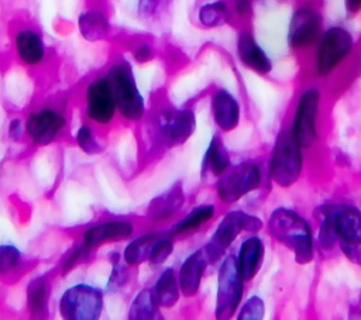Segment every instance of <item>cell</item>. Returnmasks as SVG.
<instances>
[{
	"mask_svg": "<svg viewBox=\"0 0 361 320\" xmlns=\"http://www.w3.org/2000/svg\"><path fill=\"white\" fill-rule=\"evenodd\" d=\"M104 293L90 283H73L61 293L58 313L65 320H97L104 310Z\"/></svg>",
	"mask_w": 361,
	"mask_h": 320,
	"instance_id": "52a82bcc",
	"label": "cell"
},
{
	"mask_svg": "<svg viewBox=\"0 0 361 320\" xmlns=\"http://www.w3.org/2000/svg\"><path fill=\"white\" fill-rule=\"evenodd\" d=\"M11 47L17 61L28 68H41L48 59V45L44 34L34 25L24 24L11 34Z\"/></svg>",
	"mask_w": 361,
	"mask_h": 320,
	"instance_id": "5bb4252c",
	"label": "cell"
},
{
	"mask_svg": "<svg viewBox=\"0 0 361 320\" xmlns=\"http://www.w3.org/2000/svg\"><path fill=\"white\" fill-rule=\"evenodd\" d=\"M233 16L231 3L227 0H207L197 7L196 18L203 28H219L230 23Z\"/></svg>",
	"mask_w": 361,
	"mask_h": 320,
	"instance_id": "83f0119b",
	"label": "cell"
},
{
	"mask_svg": "<svg viewBox=\"0 0 361 320\" xmlns=\"http://www.w3.org/2000/svg\"><path fill=\"white\" fill-rule=\"evenodd\" d=\"M255 0H230L233 11L238 16V17H247L251 10H252V4Z\"/></svg>",
	"mask_w": 361,
	"mask_h": 320,
	"instance_id": "f35d334b",
	"label": "cell"
},
{
	"mask_svg": "<svg viewBox=\"0 0 361 320\" xmlns=\"http://www.w3.org/2000/svg\"><path fill=\"white\" fill-rule=\"evenodd\" d=\"M320 217L317 244L323 250L361 244V210L350 203H326L317 209Z\"/></svg>",
	"mask_w": 361,
	"mask_h": 320,
	"instance_id": "6da1fadb",
	"label": "cell"
},
{
	"mask_svg": "<svg viewBox=\"0 0 361 320\" xmlns=\"http://www.w3.org/2000/svg\"><path fill=\"white\" fill-rule=\"evenodd\" d=\"M154 296L161 309H172L182 296L178 273L173 266H165L157 276L152 286Z\"/></svg>",
	"mask_w": 361,
	"mask_h": 320,
	"instance_id": "4316f807",
	"label": "cell"
},
{
	"mask_svg": "<svg viewBox=\"0 0 361 320\" xmlns=\"http://www.w3.org/2000/svg\"><path fill=\"white\" fill-rule=\"evenodd\" d=\"M93 250L87 248L82 241H78L75 245H72L61 258L58 269L61 275H66L71 271H73L78 265L86 262L90 255H92Z\"/></svg>",
	"mask_w": 361,
	"mask_h": 320,
	"instance_id": "836d02e7",
	"label": "cell"
},
{
	"mask_svg": "<svg viewBox=\"0 0 361 320\" xmlns=\"http://www.w3.org/2000/svg\"><path fill=\"white\" fill-rule=\"evenodd\" d=\"M320 111V90L317 86L305 87L296 103L295 116L290 130L303 148L313 147L319 140V120Z\"/></svg>",
	"mask_w": 361,
	"mask_h": 320,
	"instance_id": "4fadbf2b",
	"label": "cell"
},
{
	"mask_svg": "<svg viewBox=\"0 0 361 320\" xmlns=\"http://www.w3.org/2000/svg\"><path fill=\"white\" fill-rule=\"evenodd\" d=\"M110 264H111V271L107 278V283L104 288V292L107 295H116L121 292L126 285L130 282V272H128V265L123 261L121 252L113 251L110 252Z\"/></svg>",
	"mask_w": 361,
	"mask_h": 320,
	"instance_id": "4dcf8cb0",
	"label": "cell"
},
{
	"mask_svg": "<svg viewBox=\"0 0 361 320\" xmlns=\"http://www.w3.org/2000/svg\"><path fill=\"white\" fill-rule=\"evenodd\" d=\"M262 166L255 161H241L231 165L217 178L214 190L223 204H234L259 189L262 185Z\"/></svg>",
	"mask_w": 361,
	"mask_h": 320,
	"instance_id": "ba28073f",
	"label": "cell"
},
{
	"mask_svg": "<svg viewBox=\"0 0 361 320\" xmlns=\"http://www.w3.org/2000/svg\"><path fill=\"white\" fill-rule=\"evenodd\" d=\"M303 169V147L290 128L282 130L274 144L268 161L269 179L279 187L295 185Z\"/></svg>",
	"mask_w": 361,
	"mask_h": 320,
	"instance_id": "5b68a950",
	"label": "cell"
},
{
	"mask_svg": "<svg viewBox=\"0 0 361 320\" xmlns=\"http://www.w3.org/2000/svg\"><path fill=\"white\" fill-rule=\"evenodd\" d=\"M265 258V244L261 237L251 234L245 237L237 251L235 261L238 271L245 282H251L259 272Z\"/></svg>",
	"mask_w": 361,
	"mask_h": 320,
	"instance_id": "7402d4cb",
	"label": "cell"
},
{
	"mask_svg": "<svg viewBox=\"0 0 361 320\" xmlns=\"http://www.w3.org/2000/svg\"><path fill=\"white\" fill-rule=\"evenodd\" d=\"M235 52L238 61L247 69L258 75H268L274 68L272 59L248 30H241L238 32L235 41Z\"/></svg>",
	"mask_w": 361,
	"mask_h": 320,
	"instance_id": "ffe728a7",
	"label": "cell"
},
{
	"mask_svg": "<svg viewBox=\"0 0 361 320\" xmlns=\"http://www.w3.org/2000/svg\"><path fill=\"white\" fill-rule=\"evenodd\" d=\"M175 240L176 238L173 235H171L169 231H162L152 245V250L149 252V258H148L147 264L151 268L162 266L164 264H166V261L175 252Z\"/></svg>",
	"mask_w": 361,
	"mask_h": 320,
	"instance_id": "d6a6232c",
	"label": "cell"
},
{
	"mask_svg": "<svg viewBox=\"0 0 361 320\" xmlns=\"http://www.w3.org/2000/svg\"><path fill=\"white\" fill-rule=\"evenodd\" d=\"M161 3L162 0H137V11L144 18L154 17Z\"/></svg>",
	"mask_w": 361,
	"mask_h": 320,
	"instance_id": "74e56055",
	"label": "cell"
},
{
	"mask_svg": "<svg viewBox=\"0 0 361 320\" xmlns=\"http://www.w3.org/2000/svg\"><path fill=\"white\" fill-rule=\"evenodd\" d=\"M104 73L113 89L118 117L127 123H140L147 114V101L138 87L131 61L118 55Z\"/></svg>",
	"mask_w": 361,
	"mask_h": 320,
	"instance_id": "3957f363",
	"label": "cell"
},
{
	"mask_svg": "<svg viewBox=\"0 0 361 320\" xmlns=\"http://www.w3.org/2000/svg\"><path fill=\"white\" fill-rule=\"evenodd\" d=\"M78 30L82 38L89 42L106 39L111 30L106 10L102 7H89L80 11L78 17Z\"/></svg>",
	"mask_w": 361,
	"mask_h": 320,
	"instance_id": "cb8c5ba5",
	"label": "cell"
},
{
	"mask_svg": "<svg viewBox=\"0 0 361 320\" xmlns=\"http://www.w3.org/2000/svg\"><path fill=\"white\" fill-rule=\"evenodd\" d=\"M209 265L212 264L203 247L196 248L195 251H192L183 258L179 268L176 269L178 281H179V286L183 297L192 299L197 296Z\"/></svg>",
	"mask_w": 361,
	"mask_h": 320,
	"instance_id": "ac0fdd59",
	"label": "cell"
},
{
	"mask_svg": "<svg viewBox=\"0 0 361 320\" xmlns=\"http://www.w3.org/2000/svg\"><path fill=\"white\" fill-rule=\"evenodd\" d=\"M186 203L185 189L180 180L172 183L168 189L152 197L145 209L147 219L154 224L172 221Z\"/></svg>",
	"mask_w": 361,
	"mask_h": 320,
	"instance_id": "e0dca14e",
	"label": "cell"
},
{
	"mask_svg": "<svg viewBox=\"0 0 361 320\" xmlns=\"http://www.w3.org/2000/svg\"><path fill=\"white\" fill-rule=\"evenodd\" d=\"M25 265L24 255L13 244H0V281L16 279Z\"/></svg>",
	"mask_w": 361,
	"mask_h": 320,
	"instance_id": "f546056e",
	"label": "cell"
},
{
	"mask_svg": "<svg viewBox=\"0 0 361 320\" xmlns=\"http://www.w3.org/2000/svg\"><path fill=\"white\" fill-rule=\"evenodd\" d=\"M155 47L148 39H138L130 47V56L138 65L151 62L155 58Z\"/></svg>",
	"mask_w": 361,
	"mask_h": 320,
	"instance_id": "d590c367",
	"label": "cell"
},
{
	"mask_svg": "<svg viewBox=\"0 0 361 320\" xmlns=\"http://www.w3.org/2000/svg\"><path fill=\"white\" fill-rule=\"evenodd\" d=\"M7 137L13 142L23 141L25 135V121L21 117H13L7 124Z\"/></svg>",
	"mask_w": 361,
	"mask_h": 320,
	"instance_id": "8d00e7d4",
	"label": "cell"
},
{
	"mask_svg": "<svg viewBox=\"0 0 361 320\" xmlns=\"http://www.w3.org/2000/svg\"><path fill=\"white\" fill-rule=\"evenodd\" d=\"M323 32V18L317 8L298 7L289 20L288 44L293 49H305L317 42Z\"/></svg>",
	"mask_w": 361,
	"mask_h": 320,
	"instance_id": "2e32d148",
	"label": "cell"
},
{
	"mask_svg": "<svg viewBox=\"0 0 361 320\" xmlns=\"http://www.w3.org/2000/svg\"><path fill=\"white\" fill-rule=\"evenodd\" d=\"M161 233H162V230L152 228V230H147L135 237H131L121 251L123 261L130 268H137V266L145 264L149 258L152 245Z\"/></svg>",
	"mask_w": 361,
	"mask_h": 320,
	"instance_id": "484cf974",
	"label": "cell"
},
{
	"mask_svg": "<svg viewBox=\"0 0 361 320\" xmlns=\"http://www.w3.org/2000/svg\"><path fill=\"white\" fill-rule=\"evenodd\" d=\"M127 317L130 320H155L162 319L161 306L158 304L152 288H142L140 289L135 296L133 297L128 310Z\"/></svg>",
	"mask_w": 361,
	"mask_h": 320,
	"instance_id": "f1b7e54d",
	"label": "cell"
},
{
	"mask_svg": "<svg viewBox=\"0 0 361 320\" xmlns=\"http://www.w3.org/2000/svg\"><path fill=\"white\" fill-rule=\"evenodd\" d=\"M269 234L292 251L296 262L309 264L314 257V237L310 223L289 207H276L268 219Z\"/></svg>",
	"mask_w": 361,
	"mask_h": 320,
	"instance_id": "7a4b0ae2",
	"label": "cell"
},
{
	"mask_svg": "<svg viewBox=\"0 0 361 320\" xmlns=\"http://www.w3.org/2000/svg\"><path fill=\"white\" fill-rule=\"evenodd\" d=\"M216 206L213 203H202L192 207L180 219L173 221L168 228L169 234L175 238H182L199 231L202 227L209 224L216 216Z\"/></svg>",
	"mask_w": 361,
	"mask_h": 320,
	"instance_id": "603a6c76",
	"label": "cell"
},
{
	"mask_svg": "<svg viewBox=\"0 0 361 320\" xmlns=\"http://www.w3.org/2000/svg\"><path fill=\"white\" fill-rule=\"evenodd\" d=\"M83 114L90 124L99 128L110 127L118 116L113 89L106 73L93 76L85 85Z\"/></svg>",
	"mask_w": 361,
	"mask_h": 320,
	"instance_id": "8fae6325",
	"label": "cell"
},
{
	"mask_svg": "<svg viewBox=\"0 0 361 320\" xmlns=\"http://www.w3.org/2000/svg\"><path fill=\"white\" fill-rule=\"evenodd\" d=\"M210 114L219 131L231 133L240 124V101L230 90L217 87L210 96Z\"/></svg>",
	"mask_w": 361,
	"mask_h": 320,
	"instance_id": "d6986e66",
	"label": "cell"
},
{
	"mask_svg": "<svg viewBox=\"0 0 361 320\" xmlns=\"http://www.w3.org/2000/svg\"><path fill=\"white\" fill-rule=\"evenodd\" d=\"M25 135L35 147H48L68 128L69 118L61 104L47 103L31 110L25 117Z\"/></svg>",
	"mask_w": 361,
	"mask_h": 320,
	"instance_id": "30bf717a",
	"label": "cell"
},
{
	"mask_svg": "<svg viewBox=\"0 0 361 320\" xmlns=\"http://www.w3.org/2000/svg\"><path fill=\"white\" fill-rule=\"evenodd\" d=\"M231 165L233 164H231L230 154H228L221 137L214 134L210 138V141L204 149V154H203V158L200 162V176L203 179L209 175L219 178Z\"/></svg>",
	"mask_w": 361,
	"mask_h": 320,
	"instance_id": "d4e9b609",
	"label": "cell"
},
{
	"mask_svg": "<svg viewBox=\"0 0 361 320\" xmlns=\"http://www.w3.org/2000/svg\"><path fill=\"white\" fill-rule=\"evenodd\" d=\"M244 283L235 255L227 254L221 258L217 269V285L214 299V317L228 320L235 316L244 296Z\"/></svg>",
	"mask_w": 361,
	"mask_h": 320,
	"instance_id": "9c48e42d",
	"label": "cell"
},
{
	"mask_svg": "<svg viewBox=\"0 0 361 320\" xmlns=\"http://www.w3.org/2000/svg\"><path fill=\"white\" fill-rule=\"evenodd\" d=\"M344 8L348 16H354L361 10V0H344Z\"/></svg>",
	"mask_w": 361,
	"mask_h": 320,
	"instance_id": "60d3db41",
	"label": "cell"
},
{
	"mask_svg": "<svg viewBox=\"0 0 361 320\" xmlns=\"http://www.w3.org/2000/svg\"><path fill=\"white\" fill-rule=\"evenodd\" d=\"M265 314L264 299L258 295L250 296L237 310L238 320H261Z\"/></svg>",
	"mask_w": 361,
	"mask_h": 320,
	"instance_id": "e575fe53",
	"label": "cell"
},
{
	"mask_svg": "<svg viewBox=\"0 0 361 320\" xmlns=\"http://www.w3.org/2000/svg\"><path fill=\"white\" fill-rule=\"evenodd\" d=\"M262 227V220L255 214L240 209L227 211L217 223L209 241L203 245L210 264L213 265L221 261V258L226 255V251L234 244L241 233L257 234Z\"/></svg>",
	"mask_w": 361,
	"mask_h": 320,
	"instance_id": "8992f818",
	"label": "cell"
},
{
	"mask_svg": "<svg viewBox=\"0 0 361 320\" xmlns=\"http://www.w3.org/2000/svg\"><path fill=\"white\" fill-rule=\"evenodd\" d=\"M196 125L192 107L162 106L151 118V137L161 148L180 147L193 135Z\"/></svg>",
	"mask_w": 361,
	"mask_h": 320,
	"instance_id": "277c9868",
	"label": "cell"
},
{
	"mask_svg": "<svg viewBox=\"0 0 361 320\" xmlns=\"http://www.w3.org/2000/svg\"><path fill=\"white\" fill-rule=\"evenodd\" d=\"M135 234V223L126 217H111L96 221L82 231L80 241L90 250L106 244L128 241Z\"/></svg>",
	"mask_w": 361,
	"mask_h": 320,
	"instance_id": "9a60e30c",
	"label": "cell"
},
{
	"mask_svg": "<svg viewBox=\"0 0 361 320\" xmlns=\"http://www.w3.org/2000/svg\"><path fill=\"white\" fill-rule=\"evenodd\" d=\"M343 251V254L351 259L353 262L361 265V244L360 245H347V247H341L340 248Z\"/></svg>",
	"mask_w": 361,
	"mask_h": 320,
	"instance_id": "ab89813d",
	"label": "cell"
},
{
	"mask_svg": "<svg viewBox=\"0 0 361 320\" xmlns=\"http://www.w3.org/2000/svg\"><path fill=\"white\" fill-rule=\"evenodd\" d=\"M314 70L319 76L330 75L351 54L353 34L343 25H330L317 39Z\"/></svg>",
	"mask_w": 361,
	"mask_h": 320,
	"instance_id": "7c38bea8",
	"label": "cell"
},
{
	"mask_svg": "<svg viewBox=\"0 0 361 320\" xmlns=\"http://www.w3.org/2000/svg\"><path fill=\"white\" fill-rule=\"evenodd\" d=\"M75 142L78 148L86 155H99L104 151L103 142L99 140L94 125L87 123H82L75 131Z\"/></svg>",
	"mask_w": 361,
	"mask_h": 320,
	"instance_id": "1f68e13d",
	"label": "cell"
},
{
	"mask_svg": "<svg viewBox=\"0 0 361 320\" xmlns=\"http://www.w3.org/2000/svg\"><path fill=\"white\" fill-rule=\"evenodd\" d=\"M52 279L48 273H39L30 279L25 288V303L31 319H47L51 312Z\"/></svg>",
	"mask_w": 361,
	"mask_h": 320,
	"instance_id": "44dd1931",
	"label": "cell"
}]
</instances>
